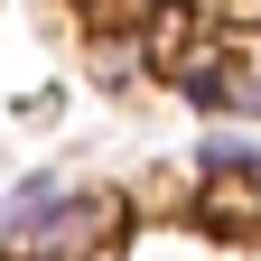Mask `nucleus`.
<instances>
[{
	"mask_svg": "<svg viewBox=\"0 0 261 261\" xmlns=\"http://www.w3.org/2000/svg\"><path fill=\"white\" fill-rule=\"evenodd\" d=\"M56 196H65V177H28V187L10 196V205H0V224H10V233H19V224H38V215L56 205Z\"/></svg>",
	"mask_w": 261,
	"mask_h": 261,
	"instance_id": "obj_3",
	"label": "nucleus"
},
{
	"mask_svg": "<svg viewBox=\"0 0 261 261\" xmlns=\"http://www.w3.org/2000/svg\"><path fill=\"white\" fill-rule=\"evenodd\" d=\"M130 10H177V0H130Z\"/></svg>",
	"mask_w": 261,
	"mask_h": 261,
	"instance_id": "obj_4",
	"label": "nucleus"
},
{
	"mask_svg": "<svg viewBox=\"0 0 261 261\" xmlns=\"http://www.w3.org/2000/svg\"><path fill=\"white\" fill-rule=\"evenodd\" d=\"M196 168H205V177H252V187H261V149H252V140H205Z\"/></svg>",
	"mask_w": 261,
	"mask_h": 261,
	"instance_id": "obj_2",
	"label": "nucleus"
},
{
	"mask_svg": "<svg viewBox=\"0 0 261 261\" xmlns=\"http://www.w3.org/2000/svg\"><path fill=\"white\" fill-rule=\"evenodd\" d=\"M112 233H121V196L65 187V196H56L38 224H19V233H10V252H19V261H93Z\"/></svg>",
	"mask_w": 261,
	"mask_h": 261,
	"instance_id": "obj_1",
	"label": "nucleus"
}]
</instances>
